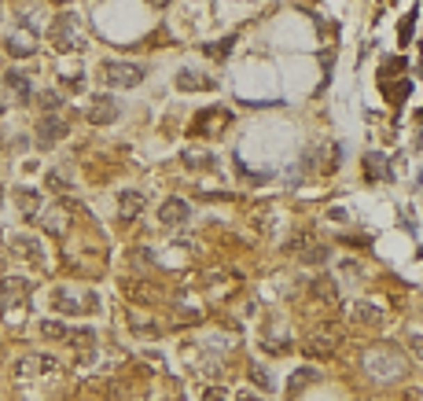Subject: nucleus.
Instances as JSON below:
<instances>
[{
    "label": "nucleus",
    "mask_w": 423,
    "mask_h": 401,
    "mask_svg": "<svg viewBox=\"0 0 423 401\" xmlns=\"http://www.w3.org/2000/svg\"><path fill=\"white\" fill-rule=\"evenodd\" d=\"M365 372L376 383H394V379H401L405 372H408V361H405V354L397 350V346H390V343H383V346H372V350H365Z\"/></svg>",
    "instance_id": "f257e3e1"
},
{
    "label": "nucleus",
    "mask_w": 423,
    "mask_h": 401,
    "mask_svg": "<svg viewBox=\"0 0 423 401\" xmlns=\"http://www.w3.org/2000/svg\"><path fill=\"white\" fill-rule=\"evenodd\" d=\"M52 306L59 309V313L81 317V313H93V309L99 306V294L96 291H74V288H67V283H59V288L52 291Z\"/></svg>",
    "instance_id": "f03ea898"
},
{
    "label": "nucleus",
    "mask_w": 423,
    "mask_h": 401,
    "mask_svg": "<svg viewBox=\"0 0 423 401\" xmlns=\"http://www.w3.org/2000/svg\"><path fill=\"white\" fill-rule=\"evenodd\" d=\"M147 77V67L140 63H104V81L114 88H136Z\"/></svg>",
    "instance_id": "7ed1b4c3"
},
{
    "label": "nucleus",
    "mask_w": 423,
    "mask_h": 401,
    "mask_svg": "<svg viewBox=\"0 0 423 401\" xmlns=\"http://www.w3.org/2000/svg\"><path fill=\"white\" fill-rule=\"evenodd\" d=\"M52 45H56L59 52H78V48L85 45V37H81V30H78V19H74L70 11L52 22Z\"/></svg>",
    "instance_id": "20e7f679"
},
{
    "label": "nucleus",
    "mask_w": 423,
    "mask_h": 401,
    "mask_svg": "<svg viewBox=\"0 0 423 401\" xmlns=\"http://www.w3.org/2000/svg\"><path fill=\"white\" fill-rule=\"evenodd\" d=\"M30 302V280L22 276H4L0 280V309L4 313H15L19 306Z\"/></svg>",
    "instance_id": "39448f33"
},
{
    "label": "nucleus",
    "mask_w": 423,
    "mask_h": 401,
    "mask_svg": "<svg viewBox=\"0 0 423 401\" xmlns=\"http://www.w3.org/2000/svg\"><path fill=\"white\" fill-rule=\"evenodd\" d=\"M228 122H232V118H228V111L214 107V111L195 114V125H191V133H195V136H221Z\"/></svg>",
    "instance_id": "423d86ee"
},
{
    "label": "nucleus",
    "mask_w": 423,
    "mask_h": 401,
    "mask_svg": "<svg viewBox=\"0 0 423 401\" xmlns=\"http://www.w3.org/2000/svg\"><path fill=\"white\" fill-rule=\"evenodd\" d=\"M15 372H19V379H41V376H56L59 365L52 357H22Z\"/></svg>",
    "instance_id": "0eeeda50"
},
{
    "label": "nucleus",
    "mask_w": 423,
    "mask_h": 401,
    "mask_svg": "<svg viewBox=\"0 0 423 401\" xmlns=\"http://www.w3.org/2000/svg\"><path fill=\"white\" fill-rule=\"evenodd\" d=\"M114 118H118V103H114L111 96H93V103H88V122L93 125H111Z\"/></svg>",
    "instance_id": "6e6552de"
},
{
    "label": "nucleus",
    "mask_w": 423,
    "mask_h": 401,
    "mask_svg": "<svg viewBox=\"0 0 423 401\" xmlns=\"http://www.w3.org/2000/svg\"><path fill=\"white\" fill-rule=\"evenodd\" d=\"M67 136V122L63 118H56V114H48V118L37 125V140H41V148H52V144H59V140Z\"/></svg>",
    "instance_id": "1a4fd4ad"
},
{
    "label": "nucleus",
    "mask_w": 423,
    "mask_h": 401,
    "mask_svg": "<svg viewBox=\"0 0 423 401\" xmlns=\"http://www.w3.org/2000/svg\"><path fill=\"white\" fill-rule=\"evenodd\" d=\"M188 214H191V206H188L184 199H166V203H162V210H159L162 225H184V221H188Z\"/></svg>",
    "instance_id": "9d476101"
},
{
    "label": "nucleus",
    "mask_w": 423,
    "mask_h": 401,
    "mask_svg": "<svg viewBox=\"0 0 423 401\" xmlns=\"http://www.w3.org/2000/svg\"><path fill=\"white\" fill-rule=\"evenodd\" d=\"M177 88H181V93H195V88H214V77L188 67V70L177 74Z\"/></svg>",
    "instance_id": "9b49d317"
},
{
    "label": "nucleus",
    "mask_w": 423,
    "mask_h": 401,
    "mask_svg": "<svg viewBox=\"0 0 423 401\" xmlns=\"http://www.w3.org/2000/svg\"><path fill=\"white\" fill-rule=\"evenodd\" d=\"M4 48H8V56H15V59H26V56H33V30L30 33H11L8 41H4Z\"/></svg>",
    "instance_id": "f8f14e48"
},
{
    "label": "nucleus",
    "mask_w": 423,
    "mask_h": 401,
    "mask_svg": "<svg viewBox=\"0 0 423 401\" xmlns=\"http://www.w3.org/2000/svg\"><path fill=\"white\" fill-rule=\"evenodd\" d=\"M140 210H144V196H140V191H118V214H122V221H133Z\"/></svg>",
    "instance_id": "ddd939ff"
},
{
    "label": "nucleus",
    "mask_w": 423,
    "mask_h": 401,
    "mask_svg": "<svg viewBox=\"0 0 423 401\" xmlns=\"http://www.w3.org/2000/svg\"><path fill=\"white\" fill-rule=\"evenodd\" d=\"M335 346H339V339H335V335H317V339H310V343H305V357H331V354H335Z\"/></svg>",
    "instance_id": "4468645a"
},
{
    "label": "nucleus",
    "mask_w": 423,
    "mask_h": 401,
    "mask_svg": "<svg viewBox=\"0 0 423 401\" xmlns=\"http://www.w3.org/2000/svg\"><path fill=\"white\" fill-rule=\"evenodd\" d=\"M353 324H365V328L383 324V309H376L372 302H353Z\"/></svg>",
    "instance_id": "2eb2a0df"
},
{
    "label": "nucleus",
    "mask_w": 423,
    "mask_h": 401,
    "mask_svg": "<svg viewBox=\"0 0 423 401\" xmlns=\"http://www.w3.org/2000/svg\"><path fill=\"white\" fill-rule=\"evenodd\" d=\"M4 81H8L11 88H15L22 103H30V100H33V85H30V77H22L19 70H8V74H4Z\"/></svg>",
    "instance_id": "dca6fc26"
},
{
    "label": "nucleus",
    "mask_w": 423,
    "mask_h": 401,
    "mask_svg": "<svg viewBox=\"0 0 423 401\" xmlns=\"http://www.w3.org/2000/svg\"><path fill=\"white\" fill-rule=\"evenodd\" d=\"M379 85H383V93H387V100L394 103V107L408 96V88H413V81H379Z\"/></svg>",
    "instance_id": "f3484780"
},
{
    "label": "nucleus",
    "mask_w": 423,
    "mask_h": 401,
    "mask_svg": "<svg viewBox=\"0 0 423 401\" xmlns=\"http://www.w3.org/2000/svg\"><path fill=\"white\" fill-rule=\"evenodd\" d=\"M313 294H317V299H324L328 306H335V283H331L328 276H317L313 280Z\"/></svg>",
    "instance_id": "a211bd4d"
},
{
    "label": "nucleus",
    "mask_w": 423,
    "mask_h": 401,
    "mask_svg": "<svg viewBox=\"0 0 423 401\" xmlns=\"http://www.w3.org/2000/svg\"><path fill=\"white\" fill-rule=\"evenodd\" d=\"M19 206H22V214H26V217H37V210H41V199H37L33 191L22 188L19 191Z\"/></svg>",
    "instance_id": "6ab92c4d"
},
{
    "label": "nucleus",
    "mask_w": 423,
    "mask_h": 401,
    "mask_svg": "<svg viewBox=\"0 0 423 401\" xmlns=\"http://www.w3.org/2000/svg\"><path fill=\"white\" fill-rule=\"evenodd\" d=\"M365 166H368V180L387 177V162H383V155H368V159H365Z\"/></svg>",
    "instance_id": "aec40b11"
},
{
    "label": "nucleus",
    "mask_w": 423,
    "mask_h": 401,
    "mask_svg": "<svg viewBox=\"0 0 423 401\" xmlns=\"http://www.w3.org/2000/svg\"><path fill=\"white\" fill-rule=\"evenodd\" d=\"M41 331L48 335V339H63V343H67V335H70V328L67 324H56V320H41Z\"/></svg>",
    "instance_id": "412c9836"
},
{
    "label": "nucleus",
    "mask_w": 423,
    "mask_h": 401,
    "mask_svg": "<svg viewBox=\"0 0 423 401\" xmlns=\"http://www.w3.org/2000/svg\"><path fill=\"white\" fill-rule=\"evenodd\" d=\"M313 379H317V372H313V368H305V372H298V376H291L287 386H291V394H298L302 386H305V383H313Z\"/></svg>",
    "instance_id": "4be33fe9"
},
{
    "label": "nucleus",
    "mask_w": 423,
    "mask_h": 401,
    "mask_svg": "<svg viewBox=\"0 0 423 401\" xmlns=\"http://www.w3.org/2000/svg\"><path fill=\"white\" fill-rule=\"evenodd\" d=\"M413 22H416V11H413V15H405V19H401V37H397L401 45H408V41H413Z\"/></svg>",
    "instance_id": "5701e85b"
},
{
    "label": "nucleus",
    "mask_w": 423,
    "mask_h": 401,
    "mask_svg": "<svg viewBox=\"0 0 423 401\" xmlns=\"http://www.w3.org/2000/svg\"><path fill=\"white\" fill-rule=\"evenodd\" d=\"M184 162H188V166H214L210 155H199V151H188V155H184Z\"/></svg>",
    "instance_id": "b1692460"
},
{
    "label": "nucleus",
    "mask_w": 423,
    "mask_h": 401,
    "mask_svg": "<svg viewBox=\"0 0 423 401\" xmlns=\"http://www.w3.org/2000/svg\"><path fill=\"white\" fill-rule=\"evenodd\" d=\"M250 376H254V383H258V386H265V391L273 386V379H269V372H262L258 365H250Z\"/></svg>",
    "instance_id": "393cba45"
},
{
    "label": "nucleus",
    "mask_w": 423,
    "mask_h": 401,
    "mask_svg": "<svg viewBox=\"0 0 423 401\" xmlns=\"http://www.w3.org/2000/svg\"><path fill=\"white\" fill-rule=\"evenodd\" d=\"M59 103H63V96H56V93H45V96H41V107H45V111H56Z\"/></svg>",
    "instance_id": "a878e982"
},
{
    "label": "nucleus",
    "mask_w": 423,
    "mask_h": 401,
    "mask_svg": "<svg viewBox=\"0 0 423 401\" xmlns=\"http://www.w3.org/2000/svg\"><path fill=\"white\" fill-rule=\"evenodd\" d=\"M232 45H236V37H225L221 45H214V48H207V52H210V56H225V52L232 48Z\"/></svg>",
    "instance_id": "bb28decb"
},
{
    "label": "nucleus",
    "mask_w": 423,
    "mask_h": 401,
    "mask_svg": "<svg viewBox=\"0 0 423 401\" xmlns=\"http://www.w3.org/2000/svg\"><path fill=\"white\" fill-rule=\"evenodd\" d=\"M413 350H416L420 361H423V335H413Z\"/></svg>",
    "instance_id": "cd10ccee"
},
{
    "label": "nucleus",
    "mask_w": 423,
    "mask_h": 401,
    "mask_svg": "<svg viewBox=\"0 0 423 401\" xmlns=\"http://www.w3.org/2000/svg\"><path fill=\"white\" fill-rule=\"evenodd\" d=\"M59 4H70V0H59Z\"/></svg>",
    "instance_id": "c85d7f7f"
}]
</instances>
